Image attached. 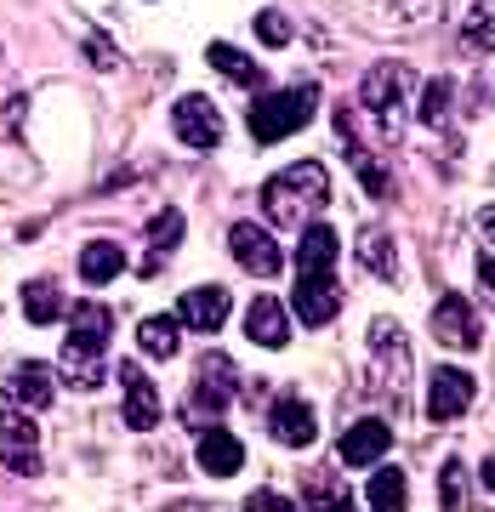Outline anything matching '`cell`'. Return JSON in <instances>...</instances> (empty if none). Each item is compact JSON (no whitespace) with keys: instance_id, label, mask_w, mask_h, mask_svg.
Returning a JSON list of instances; mask_svg holds the SVG:
<instances>
[{"instance_id":"18","label":"cell","mask_w":495,"mask_h":512,"mask_svg":"<svg viewBox=\"0 0 495 512\" xmlns=\"http://www.w3.org/2000/svg\"><path fill=\"white\" fill-rule=\"evenodd\" d=\"M177 319H183L188 330H200V336L222 330V325H228V291H217V285L183 291V308H177Z\"/></svg>"},{"instance_id":"22","label":"cell","mask_w":495,"mask_h":512,"mask_svg":"<svg viewBox=\"0 0 495 512\" xmlns=\"http://www.w3.org/2000/svg\"><path fill=\"white\" fill-rule=\"evenodd\" d=\"M359 268L376 279H399V251H393V234L387 228H365L359 234Z\"/></svg>"},{"instance_id":"8","label":"cell","mask_w":495,"mask_h":512,"mask_svg":"<svg viewBox=\"0 0 495 512\" xmlns=\"http://www.w3.org/2000/svg\"><path fill=\"white\" fill-rule=\"evenodd\" d=\"M234 382H239L234 359L205 353L200 365H194V399H188V410H194V416H222L228 399H234Z\"/></svg>"},{"instance_id":"28","label":"cell","mask_w":495,"mask_h":512,"mask_svg":"<svg viewBox=\"0 0 495 512\" xmlns=\"http://www.w3.org/2000/svg\"><path fill=\"white\" fill-rule=\"evenodd\" d=\"M205 57H211V69H217V74H228L234 86H251V92L262 86V69H257V63H251L245 52H234V46H222V40H217V46H211Z\"/></svg>"},{"instance_id":"3","label":"cell","mask_w":495,"mask_h":512,"mask_svg":"<svg viewBox=\"0 0 495 512\" xmlns=\"http://www.w3.org/2000/svg\"><path fill=\"white\" fill-rule=\"evenodd\" d=\"M359 97H365V114L376 120V131H382L387 143H399L410 97H416V69H410V63H376V69L365 74Z\"/></svg>"},{"instance_id":"24","label":"cell","mask_w":495,"mask_h":512,"mask_svg":"<svg viewBox=\"0 0 495 512\" xmlns=\"http://www.w3.org/2000/svg\"><path fill=\"white\" fill-rule=\"evenodd\" d=\"M23 313H29V325H52V319H63V291H57L52 279H29L23 285Z\"/></svg>"},{"instance_id":"32","label":"cell","mask_w":495,"mask_h":512,"mask_svg":"<svg viewBox=\"0 0 495 512\" xmlns=\"http://www.w3.org/2000/svg\"><path fill=\"white\" fill-rule=\"evenodd\" d=\"M257 40H262V46H285V40H291L285 12H257Z\"/></svg>"},{"instance_id":"1","label":"cell","mask_w":495,"mask_h":512,"mask_svg":"<svg viewBox=\"0 0 495 512\" xmlns=\"http://www.w3.org/2000/svg\"><path fill=\"white\" fill-rule=\"evenodd\" d=\"M325 200H330V177L319 160H296L262 183V211H268L274 228H308L325 211Z\"/></svg>"},{"instance_id":"30","label":"cell","mask_w":495,"mask_h":512,"mask_svg":"<svg viewBox=\"0 0 495 512\" xmlns=\"http://www.w3.org/2000/svg\"><path fill=\"white\" fill-rule=\"evenodd\" d=\"M461 35H467L473 52H495V0H478L467 12V23H461Z\"/></svg>"},{"instance_id":"5","label":"cell","mask_w":495,"mask_h":512,"mask_svg":"<svg viewBox=\"0 0 495 512\" xmlns=\"http://www.w3.org/2000/svg\"><path fill=\"white\" fill-rule=\"evenodd\" d=\"M319 109V86H285V92H268L257 97V109H251V137L257 143H279V137H291L302 131Z\"/></svg>"},{"instance_id":"37","label":"cell","mask_w":495,"mask_h":512,"mask_svg":"<svg viewBox=\"0 0 495 512\" xmlns=\"http://www.w3.org/2000/svg\"><path fill=\"white\" fill-rule=\"evenodd\" d=\"M478 478H484V490L495 495V456H484V473H478Z\"/></svg>"},{"instance_id":"23","label":"cell","mask_w":495,"mask_h":512,"mask_svg":"<svg viewBox=\"0 0 495 512\" xmlns=\"http://www.w3.org/2000/svg\"><path fill=\"white\" fill-rule=\"evenodd\" d=\"M120 274H126V251H120V245L97 239V245L80 251V279H86V285H109V279H120Z\"/></svg>"},{"instance_id":"10","label":"cell","mask_w":495,"mask_h":512,"mask_svg":"<svg viewBox=\"0 0 495 512\" xmlns=\"http://www.w3.org/2000/svg\"><path fill=\"white\" fill-rule=\"evenodd\" d=\"M171 126H177V137H183L188 148H200V154H211V148L222 143V109L211 103V97H200V92L177 97Z\"/></svg>"},{"instance_id":"13","label":"cell","mask_w":495,"mask_h":512,"mask_svg":"<svg viewBox=\"0 0 495 512\" xmlns=\"http://www.w3.org/2000/svg\"><path fill=\"white\" fill-rule=\"evenodd\" d=\"M473 393H478V382L467 376V370L439 365V370H433V382H427V416H433V421H456L461 410L473 404Z\"/></svg>"},{"instance_id":"19","label":"cell","mask_w":495,"mask_h":512,"mask_svg":"<svg viewBox=\"0 0 495 512\" xmlns=\"http://www.w3.org/2000/svg\"><path fill=\"white\" fill-rule=\"evenodd\" d=\"M120 382H126V421L137 427V433H148V427L160 421V393H154V382L137 370V359L120 365Z\"/></svg>"},{"instance_id":"26","label":"cell","mask_w":495,"mask_h":512,"mask_svg":"<svg viewBox=\"0 0 495 512\" xmlns=\"http://www.w3.org/2000/svg\"><path fill=\"white\" fill-rule=\"evenodd\" d=\"M177 336H183V319H143L137 325V348L148 359H171L177 353Z\"/></svg>"},{"instance_id":"17","label":"cell","mask_w":495,"mask_h":512,"mask_svg":"<svg viewBox=\"0 0 495 512\" xmlns=\"http://www.w3.org/2000/svg\"><path fill=\"white\" fill-rule=\"evenodd\" d=\"M245 336H251L257 348H285V342H291V313H285V302L257 296L251 313H245Z\"/></svg>"},{"instance_id":"14","label":"cell","mask_w":495,"mask_h":512,"mask_svg":"<svg viewBox=\"0 0 495 512\" xmlns=\"http://www.w3.org/2000/svg\"><path fill=\"white\" fill-rule=\"evenodd\" d=\"M268 433H274L279 444H291V450H308L313 439H319V416H313L308 399H274V410H268Z\"/></svg>"},{"instance_id":"7","label":"cell","mask_w":495,"mask_h":512,"mask_svg":"<svg viewBox=\"0 0 495 512\" xmlns=\"http://www.w3.org/2000/svg\"><path fill=\"white\" fill-rule=\"evenodd\" d=\"M0 461H6L18 478H29L40 467V427H35V416H29L23 404L0 410Z\"/></svg>"},{"instance_id":"12","label":"cell","mask_w":495,"mask_h":512,"mask_svg":"<svg viewBox=\"0 0 495 512\" xmlns=\"http://www.w3.org/2000/svg\"><path fill=\"white\" fill-rule=\"evenodd\" d=\"M296 319H302V325H330V319H336V313H342V285H336V279H330V268L325 274H302L296 279Z\"/></svg>"},{"instance_id":"6","label":"cell","mask_w":495,"mask_h":512,"mask_svg":"<svg viewBox=\"0 0 495 512\" xmlns=\"http://www.w3.org/2000/svg\"><path fill=\"white\" fill-rule=\"evenodd\" d=\"M365 348H370V376H376V382H382L387 393L399 399L404 382H410V336H404L393 319H376Z\"/></svg>"},{"instance_id":"27","label":"cell","mask_w":495,"mask_h":512,"mask_svg":"<svg viewBox=\"0 0 495 512\" xmlns=\"http://www.w3.org/2000/svg\"><path fill=\"white\" fill-rule=\"evenodd\" d=\"M148 245H154V256L143 262V274H154V268H160V256L183 245V211H160V217L148 222Z\"/></svg>"},{"instance_id":"20","label":"cell","mask_w":495,"mask_h":512,"mask_svg":"<svg viewBox=\"0 0 495 512\" xmlns=\"http://www.w3.org/2000/svg\"><path fill=\"white\" fill-rule=\"evenodd\" d=\"M52 382H57V370H46V365H35V359H29V365L12 370V382H6V399L23 404V410H46V404H52V393H57Z\"/></svg>"},{"instance_id":"33","label":"cell","mask_w":495,"mask_h":512,"mask_svg":"<svg viewBox=\"0 0 495 512\" xmlns=\"http://www.w3.org/2000/svg\"><path fill=\"white\" fill-rule=\"evenodd\" d=\"M86 57H92L97 69H114V46H109V35H86Z\"/></svg>"},{"instance_id":"4","label":"cell","mask_w":495,"mask_h":512,"mask_svg":"<svg viewBox=\"0 0 495 512\" xmlns=\"http://www.w3.org/2000/svg\"><path fill=\"white\" fill-rule=\"evenodd\" d=\"M342 12H353V23L370 29V35L399 40V35H410V29L439 23L444 18V0H342Z\"/></svg>"},{"instance_id":"2","label":"cell","mask_w":495,"mask_h":512,"mask_svg":"<svg viewBox=\"0 0 495 512\" xmlns=\"http://www.w3.org/2000/svg\"><path fill=\"white\" fill-rule=\"evenodd\" d=\"M114 313L103 302H74L69 308V342H63V376L74 387H103V348H109Z\"/></svg>"},{"instance_id":"21","label":"cell","mask_w":495,"mask_h":512,"mask_svg":"<svg viewBox=\"0 0 495 512\" xmlns=\"http://www.w3.org/2000/svg\"><path fill=\"white\" fill-rule=\"evenodd\" d=\"M336 251H342L336 228L308 222V228H302V245H296V268H302V274H325V268H336Z\"/></svg>"},{"instance_id":"25","label":"cell","mask_w":495,"mask_h":512,"mask_svg":"<svg viewBox=\"0 0 495 512\" xmlns=\"http://www.w3.org/2000/svg\"><path fill=\"white\" fill-rule=\"evenodd\" d=\"M404 501H410V478H404L399 467H382V473L365 484V507L393 512V507H404Z\"/></svg>"},{"instance_id":"15","label":"cell","mask_w":495,"mask_h":512,"mask_svg":"<svg viewBox=\"0 0 495 512\" xmlns=\"http://www.w3.org/2000/svg\"><path fill=\"white\" fill-rule=\"evenodd\" d=\"M194 456H200V473L234 478L239 467H245V444H239L228 427H200V444H194Z\"/></svg>"},{"instance_id":"36","label":"cell","mask_w":495,"mask_h":512,"mask_svg":"<svg viewBox=\"0 0 495 512\" xmlns=\"http://www.w3.org/2000/svg\"><path fill=\"white\" fill-rule=\"evenodd\" d=\"M478 228H484V239L495 245V205H484V211H478Z\"/></svg>"},{"instance_id":"11","label":"cell","mask_w":495,"mask_h":512,"mask_svg":"<svg viewBox=\"0 0 495 512\" xmlns=\"http://www.w3.org/2000/svg\"><path fill=\"white\" fill-rule=\"evenodd\" d=\"M433 342H444V348H461V353H473L478 342H484V325H478V313L467 296H444L439 308H433Z\"/></svg>"},{"instance_id":"35","label":"cell","mask_w":495,"mask_h":512,"mask_svg":"<svg viewBox=\"0 0 495 512\" xmlns=\"http://www.w3.org/2000/svg\"><path fill=\"white\" fill-rule=\"evenodd\" d=\"M251 507H296L291 495H274V490H257L251 495Z\"/></svg>"},{"instance_id":"16","label":"cell","mask_w":495,"mask_h":512,"mask_svg":"<svg viewBox=\"0 0 495 512\" xmlns=\"http://www.w3.org/2000/svg\"><path fill=\"white\" fill-rule=\"evenodd\" d=\"M387 450H393V427H382V421H353L348 433H342V444H336V456L348 461V467H370Z\"/></svg>"},{"instance_id":"29","label":"cell","mask_w":495,"mask_h":512,"mask_svg":"<svg viewBox=\"0 0 495 512\" xmlns=\"http://www.w3.org/2000/svg\"><path fill=\"white\" fill-rule=\"evenodd\" d=\"M450 103H456V80H427L422 86V103H416V109H422V126H433V131H444L450 126Z\"/></svg>"},{"instance_id":"34","label":"cell","mask_w":495,"mask_h":512,"mask_svg":"<svg viewBox=\"0 0 495 512\" xmlns=\"http://www.w3.org/2000/svg\"><path fill=\"white\" fill-rule=\"evenodd\" d=\"M478 291H484V302L495 308V256L490 251L478 256Z\"/></svg>"},{"instance_id":"31","label":"cell","mask_w":495,"mask_h":512,"mask_svg":"<svg viewBox=\"0 0 495 512\" xmlns=\"http://www.w3.org/2000/svg\"><path fill=\"white\" fill-rule=\"evenodd\" d=\"M473 495H467V467L461 461H444L439 473V507H467Z\"/></svg>"},{"instance_id":"9","label":"cell","mask_w":495,"mask_h":512,"mask_svg":"<svg viewBox=\"0 0 495 512\" xmlns=\"http://www.w3.org/2000/svg\"><path fill=\"white\" fill-rule=\"evenodd\" d=\"M228 251H234V262L245 274H257V279H274L279 268H285V251H279L274 234L257 228V222H234V228H228Z\"/></svg>"}]
</instances>
